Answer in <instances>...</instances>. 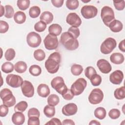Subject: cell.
Masks as SVG:
<instances>
[{
  "label": "cell",
  "mask_w": 125,
  "mask_h": 125,
  "mask_svg": "<svg viewBox=\"0 0 125 125\" xmlns=\"http://www.w3.org/2000/svg\"><path fill=\"white\" fill-rule=\"evenodd\" d=\"M28 118L32 117V116H36L39 117L40 115V113L39 110L35 107H33L30 108L28 111Z\"/></svg>",
  "instance_id": "bcb514c9"
},
{
  "label": "cell",
  "mask_w": 125,
  "mask_h": 125,
  "mask_svg": "<svg viewBox=\"0 0 125 125\" xmlns=\"http://www.w3.org/2000/svg\"><path fill=\"white\" fill-rule=\"evenodd\" d=\"M46 27V24L40 21L34 25V29L38 32H42L45 30Z\"/></svg>",
  "instance_id": "60d3db41"
},
{
  "label": "cell",
  "mask_w": 125,
  "mask_h": 125,
  "mask_svg": "<svg viewBox=\"0 0 125 125\" xmlns=\"http://www.w3.org/2000/svg\"><path fill=\"white\" fill-rule=\"evenodd\" d=\"M7 84L13 88H17L21 86L23 80L19 75L15 74H8L6 77Z\"/></svg>",
  "instance_id": "7c38bea8"
},
{
  "label": "cell",
  "mask_w": 125,
  "mask_h": 125,
  "mask_svg": "<svg viewBox=\"0 0 125 125\" xmlns=\"http://www.w3.org/2000/svg\"><path fill=\"white\" fill-rule=\"evenodd\" d=\"M94 113L95 117L100 120L104 119L106 115V110L103 107H99L96 108Z\"/></svg>",
  "instance_id": "484cf974"
},
{
  "label": "cell",
  "mask_w": 125,
  "mask_h": 125,
  "mask_svg": "<svg viewBox=\"0 0 125 125\" xmlns=\"http://www.w3.org/2000/svg\"><path fill=\"white\" fill-rule=\"evenodd\" d=\"M113 3L115 9L117 10H123L125 8V0H121V1H113Z\"/></svg>",
  "instance_id": "ee69618b"
},
{
  "label": "cell",
  "mask_w": 125,
  "mask_h": 125,
  "mask_svg": "<svg viewBox=\"0 0 125 125\" xmlns=\"http://www.w3.org/2000/svg\"><path fill=\"white\" fill-rule=\"evenodd\" d=\"M60 101L59 97L56 94H51L47 98V103L48 105L55 106L57 105Z\"/></svg>",
  "instance_id": "f546056e"
},
{
  "label": "cell",
  "mask_w": 125,
  "mask_h": 125,
  "mask_svg": "<svg viewBox=\"0 0 125 125\" xmlns=\"http://www.w3.org/2000/svg\"><path fill=\"white\" fill-rule=\"evenodd\" d=\"M26 42L28 45L33 48L38 47L42 42L40 35L35 32H31L26 36Z\"/></svg>",
  "instance_id": "30bf717a"
},
{
  "label": "cell",
  "mask_w": 125,
  "mask_h": 125,
  "mask_svg": "<svg viewBox=\"0 0 125 125\" xmlns=\"http://www.w3.org/2000/svg\"><path fill=\"white\" fill-rule=\"evenodd\" d=\"M89 125H101V123L99 122H98L96 120H92L89 123Z\"/></svg>",
  "instance_id": "9f6ffc18"
},
{
  "label": "cell",
  "mask_w": 125,
  "mask_h": 125,
  "mask_svg": "<svg viewBox=\"0 0 125 125\" xmlns=\"http://www.w3.org/2000/svg\"><path fill=\"white\" fill-rule=\"evenodd\" d=\"M79 5L78 0H67L66 1V6L69 10H75Z\"/></svg>",
  "instance_id": "8d00e7d4"
},
{
  "label": "cell",
  "mask_w": 125,
  "mask_h": 125,
  "mask_svg": "<svg viewBox=\"0 0 125 125\" xmlns=\"http://www.w3.org/2000/svg\"><path fill=\"white\" fill-rule=\"evenodd\" d=\"M26 15L22 11H18L16 12L14 15V21L18 24L23 23L26 20Z\"/></svg>",
  "instance_id": "cb8c5ba5"
},
{
  "label": "cell",
  "mask_w": 125,
  "mask_h": 125,
  "mask_svg": "<svg viewBox=\"0 0 125 125\" xmlns=\"http://www.w3.org/2000/svg\"><path fill=\"white\" fill-rule=\"evenodd\" d=\"M43 43L45 48L49 50L56 49L59 45V41L57 36L48 34L44 38Z\"/></svg>",
  "instance_id": "ba28073f"
},
{
  "label": "cell",
  "mask_w": 125,
  "mask_h": 125,
  "mask_svg": "<svg viewBox=\"0 0 125 125\" xmlns=\"http://www.w3.org/2000/svg\"><path fill=\"white\" fill-rule=\"evenodd\" d=\"M108 27H109L111 31L117 33L121 31L123 28V25L120 21L114 19L110 23Z\"/></svg>",
  "instance_id": "ffe728a7"
},
{
  "label": "cell",
  "mask_w": 125,
  "mask_h": 125,
  "mask_svg": "<svg viewBox=\"0 0 125 125\" xmlns=\"http://www.w3.org/2000/svg\"><path fill=\"white\" fill-rule=\"evenodd\" d=\"M37 93L42 97H47L50 94L49 87L46 84L41 83L37 87Z\"/></svg>",
  "instance_id": "d6986e66"
},
{
  "label": "cell",
  "mask_w": 125,
  "mask_h": 125,
  "mask_svg": "<svg viewBox=\"0 0 125 125\" xmlns=\"http://www.w3.org/2000/svg\"><path fill=\"white\" fill-rule=\"evenodd\" d=\"M115 98L118 100H122L125 98V87L122 86L115 90L114 92Z\"/></svg>",
  "instance_id": "4316f807"
},
{
  "label": "cell",
  "mask_w": 125,
  "mask_h": 125,
  "mask_svg": "<svg viewBox=\"0 0 125 125\" xmlns=\"http://www.w3.org/2000/svg\"><path fill=\"white\" fill-rule=\"evenodd\" d=\"M124 79V74L121 70H117L110 74L109 80L112 83L120 84Z\"/></svg>",
  "instance_id": "9a60e30c"
},
{
  "label": "cell",
  "mask_w": 125,
  "mask_h": 125,
  "mask_svg": "<svg viewBox=\"0 0 125 125\" xmlns=\"http://www.w3.org/2000/svg\"><path fill=\"white\" fill-rule=\"evenodd\" d=\"M21 87L22 93L24 96L27 98L33 96L34 94V87L30 82L27 80L23 81Z\"/></svg>",
  "instance_id": "4fadbf2b"
},
{
  "label": "cell",
  "mask_w": 125,
  "mask_h": 125,
  "mask_svg": "<svg viewBox=\"0 0 125 125\" xmlns=\"http://www.w3.org/2000/svg\"><path fill=\"white\" fill-rule=\"evenodd\" d=\"M83 69L81 65L74 64L71 67V72L73 75L79 76L83 72Z\"/></svg>",
  "instance_id": "1f68e13d"
},
{
  "label": "cell",
  "mask_w": 125,
  "mask_h": 125,
  "mask_svg": "<svg viewBox=\"0 0 125 125\" xmlns=\"http://www.w3.org/2000/svg\"><path fill=\"white\" fill-rule=\"evenodd\" d=\"M124 55L119 52L114 53L112 54L110 57V61L116 64H120L124 62Z\"/></svg>",
  "instance_id": "44dd1931"
},
{
  "label": "cell",
  "mask_w": 125,
  "mask_h": 125,
  "mask_svg": "<svg viewBox=\"0 0 125 125\" xmlns=\"http://www.w3.org/2000/svg\"><path fill=\"white\" fill-rule=\"evenodd\" d=\"M74 95L72 93L70 89H68L67 91L63 95H62L63 98L66 100H72L74 97Z\"/></svg>",
  "instance_id": "816d5d0a"
},
{
  "label": "cell",
  "mask_w": 125,
  "mask_h": 125,
  "mask_svg": "<svg viewBox=\"0 0 125 125\" xmlns=\"http://www.w3.org/2000/svg\"><path fill=\"white\" fill-rule=\"evenodd\" d=\"M62 125H75L74 122L71 119H65L62 121Z\"/></svg>",
  "instance_id": "db71d44e"
},
{
  "label": "cell",
  "mask_w": 125,
  "mask_h": 125,
  "mask_svg": "<svg viewBox=\"0 0 125 125\" xmlns=\"http://www.w3.org/2000/svg\"><path fill=\"white\" fill-rule=\"evenodd\" d=\"M53 15L49 11H44L40 16V19L41 21L44 22L46 24L51 23L53 20Z\"/></svg>",
  "instance_id": "7402d4cb"
},
{
  "label": "cell",
  "mask_w": 125,
  "mask_h": 125,
  "mask_svg": "<svg viewBox=\"0 0 125 125\" xmlns=\"http://www.w3.org/2000/svg\"><path fill=\"white\" fill-rule=\"evenodd\" d=\"M4 13V9L2 5H0V17H2Z\"/></svg>",
  "instance_id": "6f0895ef"
},
{
  "label": "cell",
  "mask_w": 125,
  "mask_h": 125,
  "mask_svg": "<svg viewBox=\"0 0 125 125\" xmlns=\"http://www.w3.org/2000/svg\"><path fill=\"white\" fill-rule=\"evenodd\" d=\"M27 64L23 61H19L16 62L14 65L15 71L19 73H23L27 69Z\"/></svg>",
  "instance_id": "d4e9b609"
},
{
  "label": "cell",
  "mask_w": 125,
  "mask_h": 125,
  "mask_svg": "<svg viewBox=\"0 0 125 125\" xmlns=\"http://www.w3.org/2000/svg\"><path fill=\"white\" fill-rule=\"evenodd\" d=\"M63 0H52L51 2L52 4L56 7H61L63 3Z\"/></svg>",
  "instance_id": "f5cc1de1"
},
{
  "label": "cell",
  "mask_w": 125,
  "mask_h": 125,
  "mask_svg": "<svg viewBox=\"0 0 125 125\" xmlns=\"http://www.w3.org/2000/svg\"><path fill=\"white\" fill-rule=\"evenodd\" d=\"M27 124L28 125H39L40 124L39 117L32 116L28 118Z\"/></svg>",
  "instance_id": "7dc6e473"
},
{
  "label": "cell",
  "mask_w": 125,
  "mask_h": 125,
  "mask_svg": "<svg viewBox=\"0 0 125 125\" xmlns=\"http://www.w3.org/2000/svg\"><path fill=\"white\" fill-rule=\"evenodd\" d=\"M119 49L123 52H125V40H123L121 41L119 44Z\"/></svg>",
  "instance_id": "11a10c76"
},
{
  "label": "cell",
  "mask_w": 125,
  "mask_h": 125,
  "mask_svg": "<svg viewBox=\"0 0 125 125\" xmlns=\"http://www.w3.org/2000/svg\"><path fill=\"white\" fill-rule=\"evenodd\" d=\"M43 113L47 117L52 118L55 115V107L49 105H46L44 107Z\"/></svg>",
  "instance_id": "83f0119b"
},
{
  "label": "cell",
  "mask_w": 125,
  "mask_h": 125,
  "mask_svg": "<svg viewBox=\"0 0 125 125\" xmlns=\"http://www.w3.org/2000/svg\"><path fill=\"white\" fill-rule=\"evenodd\" d=\"M40 13L41 9L38 6H33L29 9V15L32 18H36L38 17Z\"/></svg>",
  "instance_id": "4dcf8cb0"
},
{
  "label": "cell",
  "mask_w": 125,
  "mask_h": 125,
  "mask_svg": "<svg viewBox=\"0 0 125 125\" xmlns=\"http://www.w3.org/2000/svg\"><path fill=\"white\" fill-rule=\"evenodd\" d=\"M101 17L104 24L108 26L110 23L115 19L114 11L110 7L104 6L102 8Z\"/></svg>",
  "instance_id": "5b68a950"
},
{
  "label": "cell",
  "mask_w": 125,
  "mask_h": 125,
  "mask_svg": "<svg viewBox=\"0 0 125 125\" xmlns=\"http://www.w3.org/2000/svg\"><path fill=\"white\" fill-rule=\"evenodd\" d=\"M16 55L15 51L13 48H9L5 52L4 57L5 59L8 61H10L13 60Z\"/></svg>",
  "instance_id": "f35d334b"
},
{
  "label": "cell",
  "mask_w": 125,
  "mask_h": 125,
  "mask_svg": "<svg viewBox=\"0 0 125 125\" xmlns=\"http://www.w3.org/2000/svg\"><path fill=\"white\" fill-rule=\"evenodd\" d=\"M86 85V81L83 78H80L71 85L70 90L74 96H78L83 92Z\"/></svg>",
  "instance_id": "8992f818"
},
{
  "label": "cell",
  "mask_w": 125,
  "mask_h": 125,
  "mask_svg": "<svg viewBox=\"0 0 125 125\" xmlns=\"http://www.w3.org/2000/svg\"><path fill=\"white\" fill-rule=\"evenodd\" d=\"M61 56L58 52L51 54L45 62V67L47 71L51 74H54L58 72L61 62Z\"/></svg>",
  "instance_id": "6da1fadb"
},
{
  "label": "cell",
  "mask_w": 125,
  "mask_h": 125,
  "mask_svg": "<svg viewBox=\"0 0 125 125\" xmlns=\"http://www.w3.org/2000/svg\"><path fill=\"white\" fill-rule=\"evenodd\" d=\"M5 14L4 16L8 19H10L14 15V10L13 7L10 5H6L4 7Z\"/></svg>",
  "instance_id": "ab89813d"
},
{
  "label": "cell",
  "mask_w": 125,
  "mask_h": 125,
  "mask_svg": "<svg viewBox=\"0 0 125 125\" xmlns=\"http://www.w3.org/2000/svg\"><path fill=\"white\" fill-rule=\"evenodd\" d=\"M28 107L27 103L26 101H22L18 103L14 107V111L15 112H23Z\"/></svg>",
  "instance_id": "d6a6232c"
},
{
  "label": "cell",
  "mask_w": 125,
  "mask_h": 125,
  "mask_svg": "<svg viewBox=\"0 0 125 125\" xmlns=\"http://www.w3.org/2000/svg\"><path fill=\"white\" fill-rule=\"evenodd\" d=\"M0 98L4 104L8 107L14 105L16 100L15 96L13 95L12 91L8 88H3L0 91Z\"/></svg>",
  "instance_id": "3957f363"
},
{
  "label": "cell",
  "mask_w": 125,
  "mask_h": 125,
  "mask_svg": "<svg viewBox=\"0 0 125 125\" xmlns=\"http://www.w3.org/2000/svg\"><path fill=\"white\" fill-rule=\"evenodd\" d=\"M34 57L38 61H42L45 58V54L44 51L41 49L36 50L34 52Z\"/></svg>",
  "instance_id": "e575fe53"
},
{
  "label": "cell",
  "mask_w": 125,
  "mask_h": 125,
  "mask_svg": "<svg viewBox=\"0 0 125 125\" xmlns=\"http://www.w3.org/2000/svg\"><path fill=\"white\" fill-rule=\"evenodd\" d=\"M29 0H18L17 2V4L19 8L21 10H25L30 6Z\"/></svg>",
  "instance_id": "d590c367"
},
{
  "label": "cell",
  "mask_w": 125,
  "mask_h": 125,
  "mask_svg": "<svg viewBox=\"0 0 125 125\" xmlns=\"http://www.w3.org/2000/svg\"><path fill=\"white\" fill-rule=\"evenodd\" d=\"M51 85L62 96L64 94L68 89L64 83L63 79L60 76L53 78L51 82Z\"/></svg>",
  "instance_id": "277c9868"
},
{
  "label": "cell",
  "mask_w": 125,
  "mask_h": 125,
  "mask_svg": "<svg viewBox=\"0 0 125 125\" xmlns=\"http://www.w3.org/2000/svg\"><path fill=\"white\" fill-rule=\"evenodd\" d=\"M117 42L114 39L107 38L101 44L100 51L104 54H108L115 48Z\"/></svg>",
  "instance_id": "52a82bcc"
},
{
  "label": "cell",
  "mask_w": 125,
  "mask_h": 125,
  "mask_svg": "<svg viewBox=\"0 0 125 125\" xmlns=\"http://www.w3.org/2000/svg\"><path fill=\"white\" fill-rule=\"evenodd\" d=\"M9 29V25L7 22L4 21H0V33H5Z\"/></svg>",
  "instance_id": "c3c4849f"
},
{
  "label": "cell",
  "mask_w": 125,
  "mask_h": 125,
  "mask_svg": "<svg viewBox=\"0 0 125 125\" xmlns=\"http://www.w3.org/2000/svg\"><path fill=\"white\" fill-rule=\"evenodd\" d=\"M97 66L100 71L104 74L109 73L112 69V67L110 63L107 60L104 59H100L98 60L97 62Z\"/></svg>",
  "instance_id": "e0dca14e"
},
{
  "label": "cell",
  "mask_w": 125,
  "mask_h": 125,
  "mask_svg": "<svg viewBox=\"0 0 125 125\" xmlns=\"http://www.w3.org/2000/svg\"><path fill=\"white\" fill-rule=\"evenodd\" d=\"M96 74H97V72L95 69L92 66L87 67L84 71L85 76L88 79H90L93 75Z\"/></svg>",
  "instance_id": "b9f144b4"
},
{
  "label": "cell",
  "mask_w": 125,
  "mask_h": 125,
  "mask_svg": "<svg viewBox=\"0 0 125 125\" xmlns=\"http://www.w3.org/2000/svg\"><path fill=\"white\" fill-rule=\"evenodd\" d=\"M68 32L71 34L76 39H77L80 36V30L78 27L71 26L68 29Z\"/></svg>",
  "instance_id": "f6af8a7d"
},
{
  "label": "cell",
  "mask_w": 125,
  "mask_h": 125,
  "mask_svg": "<svg viewBox=\"0 0 125 125\" xmlns=\"http://www.w3.org/2000/svg\"><path fill=\"white\" fill-rule=\"evenodd\" d=\"M25 116L21 112H15L12 116V121L16 125H22L25 122Z\"/></svg>",
  "instance_id": "ac0fdd59"
},
{
  "label": "cell",
  "mask_w": 125,
  "mask_h": 125,
  "mask_svg": "<svg viewBox=\"0 0 125 125\" xmlns=\"http://www.w3.org/2000/svg\"><path fill=\"white\" fill-rule=\"evenodd\" d=\"M8 112V107L5 104H1L0 106V116L1 117H5Z\"/></svg>",
  "instance_id": "681fc988"
},
{
  "label": "cell",
  "mask_w": 125,
  "mask_h": 125,
  "mask_svg": "<svg viewBox=\"0 0 125 125\" xmlns=\"http://www.w3.org/2000/svg\"><path fill=\"white\" fill-rule=\"evenodd\" d=\"M66 22L72 26L78 27L82 23V20L76 13H70L68 14L66 18Z\"/></svg>",
  "instance_id": "5bb4252c"
},
{
  "label": "cell",
  "mask_w": 125,
  "mask_h": 125,
  "mask_svg": "<svg viewBox=\"0 0 125 125\" xmlns=\"http://www.w3.org/2000/svg\"><path fill=\"white\" fill-rule=\"evenodd\" d=\"M29 71L32 75L34 76H38L42 73V69L40 66L34 64L29 67Z\"/></svg>",
  "instance_id": "836d02e7"
},
{
  "label": "cell",
  "mask_w": 125,
  "mask_h": 125,
  "mask_svg": "<svg viewBox=\"0 0 125 125\" xmlns=\"http://www.w3.org/2000/svg\"><path fill=\"white\" fill-rule=\"evenodd\" d=\"M14 68V66L13 63L10 62H4L1 67V69L2 72L5 73H9L13 72Z\"/></svg>",
  "instance_id": "f1b7e54d"
},
{
  "label": "cell",
  "mask_w": 125,
  "mask_h": 125,
  "mask_svg": "<svg viewBox=\"0 0 125 125\" xmlns=\"http://www.w3.org/2000/svg\"><path fill=\"white\" fill-rule=\"evenodd\" d=\"M45 125H62V123L60 119L56 118H52L49 122L46 123Z\"/></svg>",
  "instance_id": "f907efd6"
},
{
  "label": "cell",
  "mask_w": 125,
  "mask_h": 125,
  "mask_svg": "<svg viewBox=\"0 0 125 125\" xmlns=\"http://www.w3.org/2000/svg\"><path fill=\"white\" fill-rule=\"evenodd\" d=\"M77 111V105L74 103H69L64 105L62 110V114L67 116L75 115Z\"/></svg>",
  "instance_id": "2e32d148"
},
{
  "label": "cell",
  "mask_w": 125,
  "mask_h": 125,
  "mask_svg": "<svg viewBox=\"0 0 125 125\" xmlns=\"http://www.w3.org/2000/svg\"><path fill=\"white\" fill-rule=\"evenodd\" d=\"M90 80L91 84L93 86H99L101 83L102 79L101 76L96 74L91 77V78L90 79Z\"/></svg>",
  "instance_id": "74e56055"
},
{
  "label": "cell",
  "mask_w": 125,
  "mask_h": 125,
  "mask_svg": "<svg viewBox=\"0 0 125 125\" xmlns=\"http://www.w3.org/2000/svg\"><path fill=\"white\" fill-rule=\"evenodd\" d=\"M104 93L100 88H95L90 92L88 96V101L91 104H100L103 100Z\"/></svg>",
  "instance_id": "9c48e42d"
},
{
  "label": "cell",
  "mask_w": 125,
  "mask_h": 125,
  "mask_svg": "<svg viewBox=\"0 0 125 125\" xmlns=\"http://www.w3.org/2000/svg\"><path fill=\"white\" fill-rule=\"evenodd\" d=\"M121 115L120 111L116 108L111 109L108 112V116L112 119H116L118 118Z\"/></svg>",
  "instance_id": "7bdbcfd3"
},
{
  "label": "cell",
  "mask_w": 125,
  "mask_h": 125,
  "mask_svg": "<svg viewBox=\"0 0 125 125\" xmlns=\"http://www.w3.org/2000/svg\"><path fill=\"white\" fill-rule=\"evenodd\" d=\"M62 31V28L58 24L54 23L50 25L48 27V32L50 34L55 36H59Z\"/></svg>",
  "instance_id": "603a6c76"
},
{
  "label": "cell",
  "mask_w": 125,
  "mask_h": 125,
  "mask_svg": "<svg viewBox=\"0 0 125 125\" xmlns=\"http://www.w3.org/2000/svg\"><path fill=\"white\" fill-rule=\"evenodd\" d=\"M60 42L64 48L68 50H74L79 47V42L69 32H65L62 34Z\"/></svg>",
  "instance_id": "7a4b0ae2"
},
{
  "label": "cell",
  "mask_w": 125,
  "mask_h": 125,
  "mask_svg": "<svg viewBox=\"0 0 125 125\" xmlns=\"http://www.w3.org/2000/svg\"><path fill=\"white\" fill-rule=\"evenodd\" d=\"M83 17L86 19L94 18L98 13L97 8L93 5H84L81 9Z\"/></svg>",
  "instance_id": "8fae6325"
}]
</instances>
